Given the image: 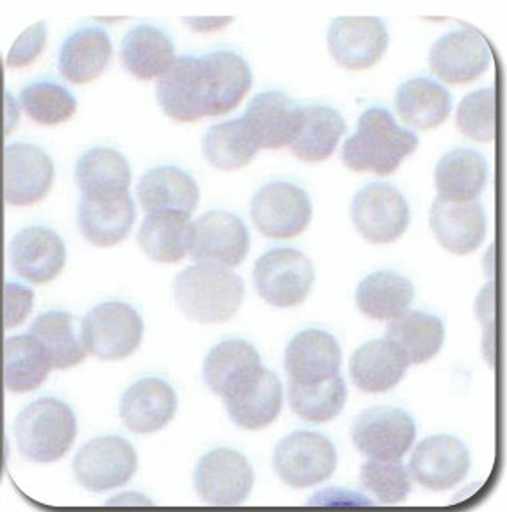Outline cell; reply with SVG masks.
Masks as SVG:
<instances>
[{"mask_svg":"<svg viewBox=\"0 0 507 512\" xmlns=\"http://www.w3.org/2000/svg\"><path fill=\"white\" fill-rule=\"evenodd\" d=\"M495 112V89H477L461 100L456 112V125L470 139L491 143L497 130Z\"/></svg>","mask_w":507,"mask_h":512,"instance_id":"obj_44","label":"cell"},{"mask_svg":"<svg viewBox=\"0 0 507 512\" xmlns=\"http://www.w3.org/2000/svg\"><path fill=\"white\" fill-rule=\"evenodd\" d=\"M18 123V107L9 93L0 91V130L9 134Z\"/></svg>","mask_w":507,"mask_h":512,"instance_id":"obj_50","label":"cell"},{"mask_svg":"<svg viewBox=\"0 0 507 512\" xmlns=\"http://www.w3.org/2000/svg\"><path fill=\"white\" fill-rule=\"evenodd\" d=\"M223 402L228 415L241 429H248V431L266 429L273 424L282 411V381L273 370L264 368L262 374L253 383Z\"/></svg>","mask_w":507,"mask_h":512,"instance_id":"obj_33","label":"cell"},{"mask_svg":"<svg viewBox=\"0 0 507 512\" xmlns=\"http://www.w3.org/2000/svg\"><path fill=\"white\" fill-rule=\"evenodd\" d=\"M136 470V450L120 436H102L89 441L73 461L75 479L93 493L125 486Z\"/></svg>","mask_w":507,"mask_h":512,"instance_id":"obj_12","label":"cell"},{"mask_svg":"<svg viewBox=\"0 0 507 512\" xmlns=\"http://www.w3.org/2000/svg\"><path fill=\"white\" fill-rule=\"evenodd\" d=\"M255 473L250 461L232 448H216L198 461L194 489L210 505H239L250 496Z\"/></svg>","mask_w":507,"mask_h":512,"instance_id":"obj_13","label":"cell"},{"mask_svg":"<svg viewBox=\"0 0 507 512\" xmlns=\"http://www.w3.org/2000/svg\"><path fill=\"white\" fill-rule=\"evenodd\" d=\"M75 180L82 196L107 198L129 192L130 166L127 159L114 148H91L77 160Z\"/></svg>","mask_w":507,"mask_h":512,"instance_id":"obj_35","label":"cell"},{"mask_svg":"<svg viewBox=\"0 0 507 512\" xmlns=\"http://www.w3.org/2000/svg\"><path fill=\"white\" fill-rule=\"evenodd\" d=\"M360 479L363 488L381 504H401L410 495V473L401 461L371 459L363 464Z\"/></svg>","mask_w":507,"mask_h":512,"instance_id":"obj_43","label":"cell"},{"mask_svg":"<svg viewBox=\"0 0 507 512\" xmlns=\"http://www.w3.org/2000/svg\"><path fill=\"white\" fill-rule=\"evenodd\" d=\"M155 96L171 120L194 123L210 118L209 80L202 57H177L157 79Z\"/></svg>","mask_w":507,"mask_h":512,"instance_id":"obj_10","label":"cell"},{"mask_svg":"<svg viewBox=\"0 0 507 512\" xmlns=\"http://www.w3.org/2000/svg\"><path fill=\"white\" fill-rule=\"evenodd\" d=\"M246 296L241 276L232 269L196 264L178 274L173 297L187 319L202 324H221L239 312Z\"/></svg>","mask_w":507,"mask_h":512,"instance_id":"obj_2","label":"cell"},{"mask_svg":"<svg viewBox=\"0 0 507 512\" xmlns=\"http://www.w3.org/2000/svg\"><path fill=\"white\" fill-rule=\"evenodd\" d=\"M251 219L269 239H294L305 232L314 216L308 192L285 180L264 185L251 200Z\"/></svg>","mask_w":507,"mask_h":512,"instance_id":"obj_7","label":"cell"},{"mask_svg":"<svg viewBox=\"0 0 507 512\" xmlns=\"http://www.w3.org/2000/svg\"><path fill=\"white\" fill-rule=\"evenodd\" d=\"M303 512H379L369 496L351 489L330 488L315 493Z\"/></svg>","mask_w":507,"mask_h":512,"instance_id":"obj_45","label":"cell"},{"mask_svg":"<svg viewBox=\"0 0 507 512\" xmlns=\"http://www.w3.org/2000/svg\"><path fill=\"white\" fill-rule=\"evenodd\" d=\"M15 438L29 461L56 463L70 452L77 438V416L63 400H34L18 415Z\"/></svg>","mask_w":507,"mask_h":512,"instance_id":"obj_3","label":"cell"},{"mask_svg":"<svg viewBox=\"0 0 507 512\" xmlns=\"http://www.w3.org/2000/svg\"><path fill=\"white\" fill-rule=\"evenodd\" d=\"M81 326L86 351L104 361H121L132 356L145 333L141 315L123 301L98 304L82 320Z\"/></svg>","mask_w":507,"mask_h":512,"instance_id":"obj_4","label":"cell"},{"mask_svg":"<svg viewBox=\"0 0 507 512\" xmlns=\"http://www.w3.org/2000/svg\"><path fill=\"white\" fill-rule=\"evenodd\" d=\"M346 397V383L340 374L324 383L310 386L289 383L290 408L301 420L310 424H324L337 418L346 406Z\"/></svg>","mask_w":507,"mask_h":512,"instance_id":"obj_41","label":"cell"},{"mask_svg":"<svg viewBox=\"0 0 507 512\" xmlns=\"http://www.w3.org/2000/svg\"><path fill=\"white\" fill-rule=\"evenodd\" d=\"M45 45H47V24L36 22L18 36L15 45L9 50L6 66L8 68L31 66L43 54Z\"/></svg>","mask_w":507,"mask_h":512,"instance_id":"obj_47","label":"cell"},{"mask_svg":"<svg viewBox=\"0 0 507 512\" xmlns=\"http://www.w3.org/2000/svg\"><path fill=\"white\" fill-rule=\"evenodd\" d=\"M202 150L212 168L235 171L248 166L260 148L246 120L237 118L210 127L203 137Z\"/></svg>","mask_w":507,"mask_h":512,"instance_id":"obj_40","label":"cell"},{"mask_svg":"<svg viewBox=\"0 0 507 512\" xmlns=\"http://www.w3.org/2000/svg\"><path fill=\"white\" fill-rule=\"evenodd\" d=\"M56 168L36 144H8L2 153V196L13 207L40 203L54 184Z\"/></svg>","mask_w":507,"mask_h":512,"instance_id":"obj_11","label":"cell"},{"mask_svg":"<svg viewBox=\"0 0 507 512\" xmlns=\"http://www.w3.org/2000/svg\"><path fill=\"white\" fill-rule=\"evenodd\" d=\"M175 59L173 41L155 25H136L121 41V63L136 79H159L162 73L168 72Z\"/></svg>","mask_w":507,"mask_h":512,"instance_id":"obj_32","label":"cell"},{"mask_svg":"<svg viewBox=\"0 0 507 512\" xmlns=\"http://www.w3.org/2000/svg\"><path fill=\"white\" fill-rule=\"evenodd\" d=\"M209 80L210 118L225 116L250 93L253 73L248 61L235 50H214L202 56Z\"/></svg>","mask_w":507,"mask_h":512,"instance_id":"obj_26","label":"cell"},{"mask_svg":"<svg viewBox=\"0 0 507 512\" xmlns=\"http://www.w3.org/2000/svg\"><path fill=\"white\" fill-rule=\"evenodd\" d=\"M20 105L31 120L54 127L77 112V98L65 86L52 80H36L20 93Z\"/></svg>","mask_w":507,"mask_h":512,"instance_id":"obj_42","label":"cell"},{"mask_svg":"<svg viewBox=\"0 0 507 512\" xmlns=\"http://www.w3.org/2000/svg\"><path fill=\"white\" fill-rule=\"evenodd\" d=\"M34 292L31 288L6 283L0 287V326L13 329L20 326L33 312Z\"/></svg>","mask_w":507,"mask_h":512,"instance_id":"obj_46","label":"cell"},{"mask_svg":"<svg viewBox=\"0 0 507 512\" xmlns=\"http://www.w3.org/2000/svg\"><path fill=\"white\" fill-rule=\"evenodd\" d=\"M346 130V121L337 109L330 105H306L298 132L289 144L290 152L308 164L324 162L335 153Z\"/></svg>","mask_w":507,"mask_h":512,"instance_id":"obj_30","label":"cell"},{"mask_svg":"<svg viewBox=\"0 0 507 512\" xmlns=\"http://www.w3.org/2000/svg\"><path fill=\"white\" fill-rule=\"evenodd\" d=\"M351 219L358 233L371 244H392L410 226V205L394 185L376 182L356 192Z\"/></svg>","mask_w":507,"mask_h":512,"instance_id":"obj_9","label":"cell"},{"mask_svg":"<svg viewBox=\"0 0 507 512\" xmlns=\"http://www.w3.org/2000/svg\"><path fill=\"white\" fill-rule=\"evenodd\" d=\"M410 363L387 338L372 340L356 349L349 374L353 383L365 393H383L394 390L403 381Z\"/></svg>","mask_w":507,"mask_h":512,"instance_id":"obj_28","label":"cell"},{"mask_svg":"<svg viewBox=\"0 0 507 512\" xmlns=\"http://www.w3.org/2000/svg\"><path fill=\"white\" fill-rule=\"evenodd\" d=\"M351 438L369 459L401 461L417 438V425L404 409L379 406L358 416Z\"/></svg>","mask_w":507,"mask_h":512,"instance_id":"obj_14","label":"cell"},{"mask_svg":"<svg viewBox=\"0 0 507 512\" xmlns=\"http://www.w3.org/2000/svg\"><path fill=\"white\" fill-rule=\"evenodd\" d=\"M493 294H495V290L490 283L477 299V315H479V319L483 320V324L488 320V328H493V313H495Z\"/></svg>","mask_w":507,"mask_h":512,"instance_id":"obj_51","label":"cell"},{"mask_svg":"<svg viewBox=\"0 0 507 512\" xmlns=\"http://www.w3.org/2000/svg\"><path fill=\"white\" fill-rule=\"evenodd\" d=\"M385 338L403 352L410 365H422L442 351L445 326L436 315L408 310L390 322Z\"/></svg>","mask_w":507,"mask_h":512,"instance_id":"obj_37","label":"cell"},{"mask_svg":"<svg viewBox=\"0 0 507 512\" xmlns=\"http://www.w3.org/2000/svg\"><path fill=\"white\" fill-rule=\"evenodd\" d=\"M415 299V287L406 276L394 271H378L356 288L358 310L374 320H395L408 312Z\"/></svg>","mask_w":507,"mask_h":512,"instance_id":"obj_38","label":"cell"},{"mask_svg":"<svg viewBox=\"0 0 507 512\" xmlns=\"http://www.w3.org/2000/svg\"><path fill=\"white\" fill-rule=\"evenodd\" d=\"M9 260L25 281L45 285L65 269V242L47 226H29L11 240Z\"/></svg>","mask_w":507,"mask_h":512,"instance_id":"obj_18","label":"cell"},{"mask_svg":"<svg viewBox=\"0 0 507 512\" xmlns=\"http://www.w3.org/2000/svg\"><path fill=\"white\" fill-rule=\"evenodd\" d=\"M232 16H193L184 18V24L194 32H216L232 24Z\"/></svg>","mask_w":507,"mask_h":512,"instance_id":"obj_49","label":"cell"},{"mask_svg":"<svg viewBox=\"0 0 507 512\" xmlns=\"http://www.w3.org/2000/svg\"><path fill=\"white\" fill-rule=\"evenodd\" d=\"M102 512H159L148 496L141 493H121L107 500Z\"/></svg>","mask_w":507,"mask_h":512,"instance_id":"obj_48","label":"cell"},{"mask_svg":"<svg viewBox=\"0 0 507 512\" xmlns=\"http://www.w3.org/2000/svg\"><path fill=\"white\" fill-rule=\"evenodd\" d=\"M388 40L387 24L378 16H338L328 31V50L338 66L360 72L383 59Z\"/></svg>","mask_w":507,"mask_h":512,"instance_id":"obj_15","label":"cell"},{"mask_svg":"<svg viewBox=\"0 0 507 512\" xmlns=\"http://www.w3.org/2000/svg\"><path fill=\"white\" fill-rule=\"evenodd\" d=\"M191 223L184 212H153L141 224L137 242L153 262L178 264L189 255Z\"/></svg>","mask_w":507,"mask_h":512,"instance_id":"obj_36","label":"cell"},{"mask_svg":"<svg viewBox=\"0 0 507 512\" xmlns=\"http://www.w3.org/2000/svg\"><path fill=\"white\" fill-rule=\"evenodd\" d=\"M491 50L479 32L463 29L443 34L429 50V66L447 84H468L490 68Z\"/></svg>","mask_w":507,"mask_h":512,"instance_id":"obj_17","label":"cell"},{"mask_svg":"<svg viewBox=\"0 0 507 512\" xmlns=\"http://www.w3.org/2000/svg\"><path fill=\"white\" fill-rule=\"evenodd\" d=\"M429 224L440 246L461 256L481 248L488 228L483 205L477 200L454 203L436 198Z\"/></svg>","mask_w":507,"mask_h":512,"instance_id":"obj_22","label":"cell"},{"mask_svg":"<svg viewBox=\"0 0 507 512\" xmlns=\"http://www.w3.org/2000/svg\"><path fill=\"white\" fill-rule=\"evenodd\" d=\"M253 283L267 304L292 308L310 296L315 283L314 264L298 249H271L253 267Z\"/></svg>","mask_w":507,"mask_h":512,"instance_id":"obj_5","label":"cell"},{"mask_svg":"<svg viewBox=\"0 0 507 512\" xmlns=\"http://www.w3.org/2000/svg\"><path fill=\"white\" fill-rule=\"evenodd\" d=\"M6 452H8V448H6V443H4V440H0V477H2V470H4Z\"/></svg>","mask_w":507,"mask_h":512,"instance_id":"obj_52","label":"cell"},{"mask_svg":"<svg viewBox=\"0 0 507 512\" xmlns=\"http://www.w3.org/2000/svg\"><path fill=\"white\" fill-rule=\"evenodd\" d=\"M137 200L146 214L184 212L191 216L200 201V185L184 169L159 166L139 180Z\"/></svg>","mask_w":507,"mask_h":512,"instance_id":"obj_25","label":"cell"},{"mask_svg":"<svg viewBox=\"0 0 507 512\" xmlns=\"http://www.w3.org/2000/svg\"><path fill=\"white\" fill-rule=\"evenodd\" d=\"M250 232L241 217L210 210L191 223L189 255L196 264L234 269L250 251Z\"/></svg>","mask_w":507,"mask_h":512,"instance_id":"obj_8","label":"cell"},{"mask_svg":"<svg viewBox=\"0 0 507 512\" xmlns=\"http://www.w3.org/2000/svg\"><path fill=\"white\" fill-rule=\"evenodd\" d=\"M273 466L276 475L290 488H314L335 472L337 450L324 434L292 432L274 450Z\"/></svg>","mask_w":507,"mask_h":512,"instance_id":"obj_6","label":"cell"},{"mask_svg":"<svg viewBox=\"0 0 507 512\" xmlns=\"http://www.w3.org/2000/svg\"><path fill=\"white\" fill-rule=\"evenodd\" d=\"M52 360L49 352L33 335L8 338L2 347V381L9 392L38 390L47 381Z\"/></svg>","mask_w":507,"mask_h":512,"instance_id":"obj_34","label":"cell"},{"mask_svg":"<svg viewBox=\"0 0 507 512\" xmlns=\"http://www.w3.org/2000/svg\"><path fill=\"white\" fill-rule=\"evenodd\" d=\"M417 148L419 136L415 132L399 127L387 109L371 107L363 111L355 134L344 144L342 162L355 173L372 171L390 176Z\"/></svg>","mask_w":507,"mask_h":512,"instance_id":"obj_1","label":"cell"},{"mask_svg":"<svg viewBox=\"0 0 507 512\" xmlns=\"http://www.w3.org/2000/svg\"><path fill=\"white\" fill-rule=\"evenodd\" d=\"M177 393L159 377H146L123 393L120 415L123 424L137 434L161 431L177 413Z\"/></svg>","mask_w":507,"mask_h":512,"instance_id":"obj_23","label":"cell"},{"mask_svg":"<svg viewBox=\"0 0 507 512\" xmlns=\"http://www.w3.org/2000/svg\"><path fill=\"white\" fill-rule=\"evenodd\" d=\"M472 466L463 441L449 434H438L420 441L413 450L408 473L422 488L447 491L467 477Z\"/></svg>","mask_w":507,"mask_h":512,"instance_id":"obj_16","label":"cell"},{"mask_svg":"<svg viewBox=\"0 0 507 512\" xmlns=\"http://www.w3.org/2000/svg\"><path fill=\"white\" fill-rule=\"evenodd\" d=\"M394 105L404 125L433 130L451 116L452 96L449 89L435 79L413 77L399 86Z\"/></svg>","mask_w":507,"mask_h":512,"instance_id":"obj_29","label":"cell"},{"mask_svg":"<svg viewBox=\"0 0 507 512\" xmlns=\"http://www.w3.org/2000/svg\"><path fill=\"white\" fill-rule=\"evenodd\" d=\"M31 335L38 338L49 352L52 367L65 370L79 365L86 358V345L82 340V326L72 313H41L34 320Z\"/></svg>","mask_w":507,"mask_h":512,"instance_id":"obj_39","label":"cell"},{"mask_svg":"<svg viewBox=\"0 0 507 512\" xmlns=\"http://www.w3.org/2000/svg\"><path fill=\"white\" fill-rule=\"evenodd\" d=\"M488 162L472 148H456L438 160L435 185L438 198L454 203L477 200L488 182Z\"/></svg>","mask_w":507,"mask_h":512,"instance_id":"obj_31","label":"cell"},{"mask_svg":"<svg viewBox=\"0 0 507 512\" xmlns=\"http://www.w3.org/2000/svg\"><path fill=\"white\" fill-rule=\"evenodd\" d=\"M113 57V43L102 27H81L66 38L59 52V72L72 84L98 79Z\"/></svg>","mask_w":507,"mask_h":512,"instance_id":"obj_27","label":"cell"},{"mask_svg":"<svg viewBox=\"0 0 507 512\" xmlns=\"http://www.w3.org/2000/svg\"><path fill=\"white\" fill-rule=\"evenodd\" d=\"M303 107L283 91H264L251 100L244 120L260 150L289 146L298 132Z\"/></svg>","mask_w":507,"mask_h":512,"instance_id":"obj_21","label":"cell"},{"mask_svg":"<svg viewBox=\"0 0 507 512\" xmlns=\"http://www.w3.org/2000/svg\"><path fill=\"white\" fill-rule=\"evenodd\" d=\"M342 351L337 338L322 329H305L290 340L285 351L289 383L310 386L340 374Z\"/></svg>","mask_w":507,"mask_h":512,"instance_id":"obj_19","label":"cell"},{"mask_svg":"<svg viewBox=\"0 0 507 512\" xmlns=\"http://www.w3.org/2000/svg\"><path fill=\"white\" fill-rule=\"evenodd\" d=\"M257 349L246 340H225L210 349L203 363V379L221 399L234 397L264 370Z\"/></svg>","mask_w":507,"mask_h":512,"instance_id":"obj_20","label":"cell"},{"mask_svg":"<svg viewBox=\"0 0 507 512\" xmlns=\"http://www.w3.org/2000/svg\"><path fill=\"white\" fill-rule=\"evenodd\" d=\"M136 221V207L129 192L121 196H82L77 223L82 237L97 248H113L129 237Z\"/></svg>","mask_w":507,"mask_h":512,"instance_id":"obj_24","label":"cell"}]
</instances>
